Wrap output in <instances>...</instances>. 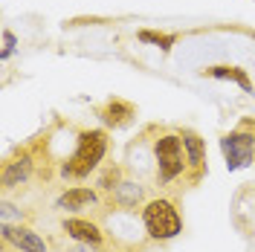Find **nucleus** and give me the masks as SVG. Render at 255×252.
<instances>
[{
  "instance_id": "f257e3e1",
  "label": "nucleus",
  "mask_w": 255,
  "mask_h": 252,
  "mask_svg": "<svg viewBox=\"0 0 255 252\" xmlns=\"http://www.w3.org/2000/svg\"><path fill=\"white\" fill-rule=\"evenodd\" d=\"M105 151H108V133L105 130H84L79 136L73 157L64 162V177H87L93 168H99V162L105 159Z\"/></svg>"
},
{
  "instance_id": "f03ea898",
  "label": "nucleus",
  "mask_w": 255,
  "mask_h": 252,
  "mask_svg": "<svg viewBox=\"0 0 255 252\" xmlns=\"http://www.w3.org/2000/svg\"><path fill=\"white\" fill-rule=\"evenodd\" d=\"M154 157H157V180L159 186H168L174 183L177 177L189 171V162H186V148H183V136L180 133H165L159 136L154 145Z\"/></svg>"
},
{
  "instance_id": "7ed1b4c3",
  "label": "nucleus",
  "mask_w": 255,
  "mask_h": 252,
  "mask_svg": "<svg viewBox=\"0 0 255 252\" xmlns=\"http://www.w3.org/2000/svg\"><path fill=\"white\" fill-rule=\"evenodd\" d=\"M142 223L148 235L157 241H168L183 232V218L171 200H148L142 209Z\"/></svg>"
},
{
  "instance_id": "20e7f679",
  "label": "nucleus",
  "mask_w": 255,
  "mask_h": 252,
  "mask_svg": "<svg viewBox=\"0 0 255 252\" xmlns=\"http://www.w3.org/2000/svg\"><path fill=\"white\" fill-rule=\"evenodd\" d=\"M221 151L226 157V168L235 171V168H244L255 159V122H241L232 133H226L221 139Z\"/></svg>"
},
{
  "instance_id": "39448f33",
  "label": "nucleus",
  "mask_w": 255,
  "mask_h": 252,
  "mask_svg": "<svg viewBox=\"0 0 255 252\" xmlns=\"http://www.w3.org/2000/svg\"><path fill=\"white\" fill-rule=\"evenodd\" d=\"M183 136V148H186V162H189V183H197L200 177H203V171H206V145H203V139L194 133V130H183L180 133Z\"/></svg>"
},
{
  "instance_id": "423d86ee",
  "label": "nucleus",
  "mask_w": 255,
  "mask_h": 252,
  "mask_svg": "<svg viewBox=\"0 0 255 252\" xmlns=\"http://www.w3.org/2000/svg\"><path fill=\"white\" fill-rule=\"evenodd\" d=\"M29 171H32V154L29 151H20L17 157L3 162V186H6V189L20 186V183L29 177Z\"/></svg>"
},
{
  "instance_id": "0eeeda50",
  "label": "nucleus",
  "mask_w": 255,
  "mask_h": 252,
  "mask_svg": "<svg viewBox=\"0 0 255 252\" xmlns=\"http://www.w3.org/2000/svg\"><path fill=\"white\" fill-rule=\"evenodd\" d=\"M3 238L12 241L20 252H47L44 238H38L32 229H26V226H3Z\"/></svg>"
},
{
  "instance_id": "6e6552de",
  "label": "nucleus",
  "mask_w": 255,
  "mask_h": 252,
  "mask_svg": "<svg viewBox=\"0 0 255 252\" xmlns=\"http://www.w3.org/2000/svg\"><path fill=\"white\" fill-rule=\"evenodd\" d=\"M64 232L73 238V241H79V244H90V247L102 244V238H105L96 223L81 221V218H70V221H64Z\"/></svg>"
},
{
  "instance_id": "1a4fd4ad",
  "label": "nucleus",
  "mask_w": 255,
  "mask_h": 252,
  "mask_svg": "<svg viewBox=\"0 0 255 252\" xmlns=\"http://www.w3.org/2000/svg\"><path fill=\"white\" fill-rule=\"evenodd\" d=\"M96 203V191L87 189V186H76V189H67L58 197V209H64V212H79V209H84V206H93Z\"/></svg>"
},
{
  "instance_id": "9d476101",
  "label": "nucleus",
  "mask_w": 255,
  "mask_h": 252,
  "mask_svg": "<svg viewBox=\"0 0 255 252\" xmlns=\"http://www.w3.org/2000/svg\"><path fill=\"white\" fill-rule=\"evenodd\" d=\"M203 76H212V79H226V81H235L244 93H253V81H250V76L241 70V67H226V64H221V67H206L203 70Z\"/></svg>"
},
{
  "instance_id": "9b49d317",
  "label": "nucleus",
  "mask_w": 255,
  "mask_h": 252,
  "mask_svg": "<svg viewBox=\"0 0 255 252\" xmlns=\"http://www.w3.org/2000/svg\"><path fill=\"white\" fill-rule=\"evenodd\" d=\"M133 105H128V102H122V99H113V102H108L105 105V111H102V119L108 122V125L113 127H122L128 125L130 119H133Z\"/></svg>"
},
{
  "instance_id": "f8f14e48",
  "label": "nucleus",
  "mask_w": 255,
  "mask_h": 252,
  "mask_svg": "<svg viewBox=\"0 0 255 252\" xmlns=\"http://www.w3.org/2000/svg\"><path fill=\"white\" fill-rule=\"evenodd\" d=\"M136 38H139L142 44H157V47L165 49V52L177 44V35H159V32H151V29H142Z\"/></svg>"
},
{
  "instance_id": "ddd939ff",
  "label": "nucleus",
  "mask_w": 255,
  "mask_h": 252,
  "mask_svg": "<svg viewBox=\"0 0 255 252\" xmlns=\"http://www.w3.org/2000/svg\"><path fill=\"white\" fill-rule=\"evenodd\" d=\"M116 189H119L116 200H122L125 206H130V203H136V200H139V189H136V186H130V183H122V186H116Z\"/></svg>"
},
{
  "instance_id": "4468645a",
  "label": "nucleus",
  "mask_w": 255,
  "mask_h": 252,
  "mask_svg": "<svg viewBox=\"0 0 255 252\" xmlns=\"http://www.w3.org/2000/svg\"><path fill=\"white\" fill-rule=\"evenodd\" d=\"M15 44H17V41H15V35H12L9 29H3V49H0V58H3V61H6V58L12 55Z\"/></svg>"
}]
</instances>
